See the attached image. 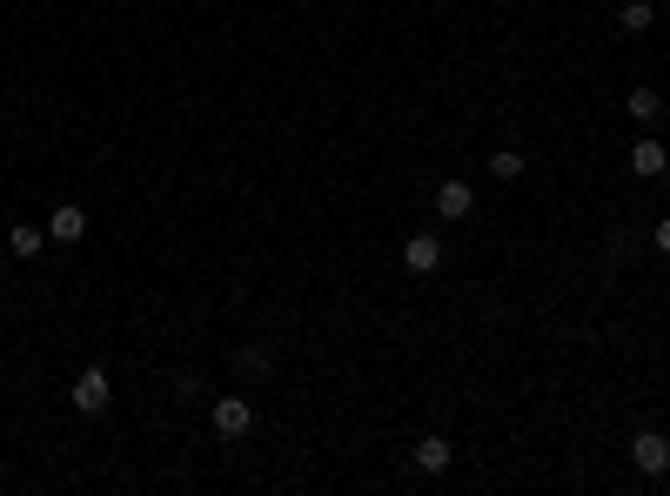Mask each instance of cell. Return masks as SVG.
Wrapping results in <instances>:
<instances>
[{"label":"cell","mask_w":670,"mask_h":496,"mask_svg":"<svg viewBox=\"0 0 670 496\" xmlns=\"http://www.w3.org/2000/svg\"><path fill=\"white\" fill-rule=\"evenodd\" d=\"M469 208H476V188H469V181H443V188H436V215H443V222H463Z\"/></svg>","instance_id":"obj_6"},{"label":"cell","mask_w":670,"mask_h":496,"mask_svg":"<svg viewBox=\"0 0 670 496\" xmlns=\"http://www.w3.org/2000/svg\"><path fill=\"white\" fill-rule=\"evenodd\" d=\"M7 248H14V255H21V262H27V255H41V248H47V228H27V222H14V235H7Z\"/></svg>","instance_id":"obj_9"},{"label":"cell","mask_w":670,"mask_h":496,"mask_svg":"<svg viewBox=\"0 0 670 496\" xmlns=\"http://www.w3.org/2000/svg\"><path fill=\"white\" fill-rule=\"evenodd\" d=\"M630 168H637V175H664V168H670L664 141H657V135H644L637 148H630Z\"/></svg>","instance_id":"obj_7"},{"label":"cell","mask_w":670,"mask_h":496,"mask_svg":"<svg viewBox=\"0 0 670 496\" xmlns=\"http://www.w3.org/2000/svg\"><path fill=\"white\" fill-rule=\"evenodd\" d=\"M657 255H670V215L657 222Z\"/></svg>","instance_id":"obj_13"},{"label":"cell","mask_w":670,"mask_h":496,"mask_svg":"<svg viewBox=\"0 0 670 496\" xmlns=\"http://www.w3.org/2000/svg\"><path fill=\"white\" fill-rule=\"evenodd\" d=\"M630 463H637L644 476H664V470H670V443L657 436V429H644V436L630 443Z\"/></svg>","instance_id":"obj_4"},{"label":"cell","mask_w":670,"mask_h":496,"mask_svg":"<svg viewBox=\"0 0 670 496\" xmlns=\"http://www.w3.org/2000/svg\"><path fill=\"white\" fill-rule=\"evenodd\" d=\"M402 262H409V275H436L443 269V235H409V242H402Z\"/></svg>","instance_id":"obj_2"},{"label":"cell","mask_w":670,"mask_h":496,"mask_svg":"<svg viewBox=\"0 0 670 496\" xmlns=\"http://www.w3.org/2000/svg\"><path fill=\"white\" fill-rule=\"evenodd\" d=\"M108 369H81V383H74V409H81V416H101V409H108Z\"/></svg>","instance_id":"obj_3"},{"label":"cell","mask_w":670,"mask_h":496,"mask_svg":"<svg viewBox=\"0 0 670 496\" xmlns=\"http://www.w3.org/2000/svg\"><path fill=\"white\" fill-rule=\"evenodd\" d=\"M650 21H657V14H650V0H630L624 14H617V27H624V34H650Z\"/></svg>","instance_id":"obj_10"},{"label":"cell","mask_w":670,"mask_h":496,"mask_svg":"<svg viewBox=\"0 0 670 496\" xmlns=\"http://www.w3.org/2000/svg\"><path fill=\"white\" fill-rule=\"evenodd\" d=\"M657 114H664L657 88H630V121H657Z\"/></svg>","instance_id":"obj_11"},{"label":"cell","mask_w":670,"mask_h":496,"mask_svg":"<svg viewBox=\"0 0 670 496\" xmlns=\"http://www.w3.org/2000/svg\"><path fill=\"white\" fill-rule=\"evenodd\" d=\"M81 235H88V215H81V208H74V202H61V208H54V215H47V242L74 248V242H81Z\"/></svg>","instance_id":"obj_5"},{"label":"cell","mask_w":670,"mask_h":496,"mask_svg":"<svg viewBox=\"0 0 670 496\" xmlns=\"http://www.w3.org/2000/svg\"><path fill=\"white\" fill-rule=\"evenodd\" d=\"M490 175L496 181H516V175H523V155H516V148H496V155H490Z\"/></svg>","instance_id":"obj_12"},{"label":"cell","mask_w":670,"mask_h":496,"mask_svg":"<svg viewBox=\"0 0 670 496\" xmlns=\"http://www.w3.org/2000/svg\"><path fill=\"white\" fill-rule=\"evenodd\" d=\"M248 429H255V409H248V396H222V403H215V436L242 443Z\"/></svg>","instance_id":"obj_1"},{"label":"cell","mask_w":670,"mask_h":496,"mask_svg":"<svg viewBox=\"0 0 670 496\" xmlns=\"http://www.w3.org/2000/svg\"><path fill=\"white\" fill-rule=\"evenodd\" d=\"M449 456H456V450H449L443 436H423V443H416V470H423V476H443Z\"/></svg>","instance_id":"obj_8"}]
</instances>
